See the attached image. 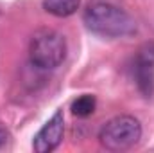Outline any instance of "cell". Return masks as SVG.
Masks as SVG:
<instances>
[{"mask_svg":"<svg viewBox=\"0 0 154 153\" xmlns=\"http://www.w3.org/2000/svg\"><path fill=\"white\" fill-rule=\"evenodd\" d=\"M29 56L32 65L43 70L56 69L66 56L65 36L54 29H39L34 33L29 45Z\"/></svg>","mask_w":154,"mask_h":153,"instance_id":"cell-2","label":"cell"},{"mask_svg":"<svg viewBox=\"0 0 154 153\" xmlns=\"http://www.w3.org/2000/svg\"><path fill=\"white\" fill-rule=\"evenodd\" d=\"M81 5V0H43V9L54 16L65 18L74 15Z\"/></svg>","mask_w":154,"mask_h":153,"instance_id":"cell-6","label":"cell"},{"mask_svg":"<svg viewBox=\"0 0 154 153\" xmlns=\"http://www.w3.org/2000/svg\"><path fill=\"white\" fill-rule=\"evenodd\" d=\"M63 133H65V117H63V110H57L43 124V128L34 135V141H32L34 151L36 153L54 151L59 146V142L63 141Z\"/></svg>","mask_w":154,"mask_h":153,"instance_id":"cell-5","label":"cell"},{"mask_svg":"<svg viewBox=\"0 0 154 153\" xmlns=\"http://www.w3.org/2000/svg\"><path fill=\"white\" fill-rule=\"evenodd\" d=\"M133 74L138 90L145 96V97H152L154 96V41H145L136 56H134V63H133Z\"/></svg>","mask_w":154,"mask_h":153,"instance_id":"cell-4","label":"cell"},{"mask_svg":"<svg viewBox=\"0 0 154 153\" xmlns=\"http://www.w3.org/2000/svg\"><path fill=\"white\" fill-rule=\"evenodd\" d=\"M142 139V124L133 115L109 119L99 132V142L109 151H125Z\"/></svg>","mask_w":154,"mask_h":153,"instance_id":"cell-3","label":"cell"},{"mask_svg":"<svg viewBox=\"0 0 154 153\" xmlns=\"http://www.w3.org/2000/svg\"><path fill=\"white\" fill-rule=\"evenodd\" d=\"M95 106H97L95 96L82 94L72 103V114L77 115V117H88V115H91L95 112Z\"/></svg>","mask_w":154,"mask_h":153,"instance_id":"cell-7","label":"cell"},{"mask_svg":"<svg viewBox=\"0 0 154 153\" xmlns=\"http://www.w3.org/2000/svg\"><path fill=\"white\" fill-rule=\"evenodd\" d=\"M7 139H9V135H7V132H5L4 128H0V148H4V146H5V142H7Z\"/></svg>","mask_w":154,"mask_h":153,"instance_id":"cell-8","label":"cell"},{"mask_svg":"<svg viewBox=\"0 0 154 153\" xmlns=\"http://www.w3.org/2000/svg\"><path fill=\"white\" fill-rule=\"evenodd\" d=\"M82 20L93 34L104 38H124L136 33V22L131 18V15L106 2L88 5Z\"/></svg>","mask_w":154,"mask_h":153,"instance_id":"cell-1","label":"cell"}]
</instances>
